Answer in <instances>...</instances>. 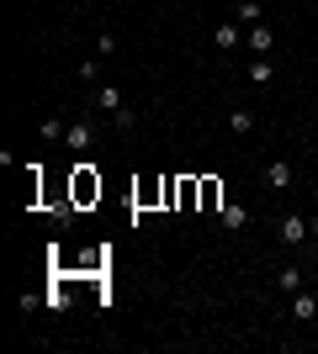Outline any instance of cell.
<instances>
[{
  "label": "cell",
  "mask_w": 318,
  "mask_h": 354,
  "mask_svg": "<svg viewBox=\"0 0 318 354\" xmlns=\"http://www.w3.org/2000/svg\"><path fill=\"white\" fill-rule=\"evenodd\" d=\"M69 196H75V207L101 201V175H96V164H75V175H69Z\"/></svg>",
  "instance_id": "1"
},
{
  "label": "cell",
  "mask_w": 318,
  "mask_h": 354,
  "mask_svg": "<svg viewBox=\"0 0 318 354\" xmlns=\"http://www.w3.org/2000/svg\"><path fill=\"white\" fill-rule=\"evenodd\" d=\"M96 106H101V111H112V117H117V127H133V111L122 106V90H117V85H96Z\"/></svg>",
  "instance_id": "2"
},
{
  "label": "cell",
  "mask_w": 318,
  "mask_h": 354,
  "mask_svg": "<svg viewBox=\"0 0 318 354\" xmlns=\"http://www.w3.org/2000/svg\"><path fill=\"white\" fill-rule=\"evenodd\" d=\"M197 201H202V175H181V180H175V207L197 212Z\"/></svg>",
  "instance_id": "3"
},
{
  "label": "cell",
  "mask_w": 318,
  "mask_h": 354,
  "mask_svg": "<svg viewBox=\"0 0 318 354\" xmlns=\"http://www.w3.org/2000/svg\"><path fill=\"white\" fill-rule=\"evenodd\" d=\"M308 233H313V227H308V217H297V212H292V217H281V227H276V238H281L287 249H297Z\"/></svg>",
  "instance_id": "4"
},
{
  "label": "cell",
  "mask_w": 318,
  "mask_h": 354,
  "mask_svg": "<svg viewBox=\"0 0 318 354\" xmlns=\"http://www.w3.org/2000/svg\"><path fill=\"white\" fill-rule=\"evenodd\" d=\"M197 212H223V180L202 175V201H197Z\"/></svg>",
  "instance_id": "5"
},
{
  "label": "cell",
  "mask_w": 318,
  "mask_h": 354,
  "mask_svg": "<svg viewBox=\"0 0 318 354\" xmlns=\"http://www.w3.org/2000/svg\"><path fill=\"white\" fill-rule=\"evenodd\" d=\"M244 43H249V48H255V53H260V59H265V53H271V48H276V37H271V27H265V21H255V27L244 32Z\"/></svg>",
  "instance_id": "6"
},
{
  "label": "cell",
  "mask_w": 318,
  "mask_h": 354,
  "mask_svg": "<svg viewBox=\"0 0 318 354\" xmlns=\"http://www.w3.org/2000/svg\"><path fill=\"white\" fill-rule=\"evenodd\" d=\"M64 143L75 148V153H85V148L96 143V133H91V122H75V127H64Z\"/></svg>",
  "instance_id": "7"
},
{
  "label": "cell",
  "mask_w": 318,
  "mask_h": 354,
  "mask_svg": "<svg viewBox=\"0 0 318 354\" xmlns=\"http://www.w3.org/2000/svg\"><path fill=\"white\" fill-rule=\"evenodd\" d=\"M154 201H165V180H143L133 191V207H154Z\"/></svg>",
  "instance_id": "8"
},
{
  "label": "cell",
  "mask_w": 318,
  "mask_h": 354,
  "mask_svg": "<svg viewBox=\"0 0 318 354\" xmlns=\"http://www.w3.org/2000/svg\"><path fill=\"white\" fill-rule=\"evenodd\" d=\"M218 217H223V227H228V233H244V227H249V212H244V207H223Z\"/></svg>",
  "instance_id": "9"
},
{
  "label": "cell",
  "mask_w": 318,
  "mask_h": 354,
  "mask_svg": "<svg viewBox=\"0 0 318 354\" xmlns=\"http://www.w3.org/2000/svg\"><path fill=\"white\" fill-rule=\"evenodd\" d=\"M228 133H255V111H249V106L228 111Z\"/></svg>",
  "instance_id": "10"
},
{
  "label": "cell",
  "mask_w": 318,
  "mask_h": 354,
  "mask_svg": "<svg viewBox=\"0 0 318 354\" xmlns=\"http://www.w3.org/2000/svg\"><path fill=\"white\" fill-rule=\"evenodd\" d=\"M265 180H271V191H287L297 175H292V164H271V169H265Z\"/></svg>",
  "instance_id": "11"
},
{
  "label": "cell",
  "mask_w": 318,
  "mask_h": 354,
  "mask_svg": "<svg viewBox=\"0 0 318 354\" xmlns=\"http://www.w3.org/2000/svg\"><path fill=\"white\" fill-rule=\"evenodd\" d=\"M43 301H48V312H64V307H69V286H64V281H53Z\"/></svg>",
  "instance_id": "12"
},
{
  "label": "cell",
  "mask_w": 318,
  "mask_h": 354,
  "mask_svg": "<svg viewBox=\"0 0 318 354\" xmlns=\"http://www.w3.org/2000/svg\"><path fill=\"white\" fill-rule=\"evenodd\" d=\"M212 43H223V48H239L244 37H239V27H233V21H218V32H212Z\"/></svg>",
  "instance_id": "13"
},
{
  "label": "cell",
  "mask_w": 318,
  "mask_h": 354,
  "mask_svg": "<svg viewBox=\"0 0 318 354\" xmlns=\"http://www.w3.org/2000/svg\"><path fill=\"white\" fill-rule=\"evenodd\" d=\"M276 286L297 296V291H303V270H297V265H287V270H281V275H276Z\"/></svg>",
  "instance_id": "14"
},
{
  "label": "cell",
  "mask_w": 318,
  "mask_h": 354,
  "mask_svg": "<svg viewBox=\"0 0 318 354\" xmlns=\"http://www.w3.org/2000/svg\"><path fill=\"white\" fill-rule=\"evenodd\" d=\"M292 312H297L303 323H313V317H318V296H303V291H297V301H292Z\"/></svg>",
  "instance_id": "15"
},
{
  "label": "cell",
  "mask_w": 318,
  "mask_h": 354,
  "mask_svg": "<svg viewBox=\"0 0 318 354\" xmlns=\"http://www.w3.org/2000/svg\"><path fill=\"white\" fill-rule=\"evenodd\" d=\"M271 80H276V74H271V64H265V59L249 64V85H271Z\"/></svg>",
  "instance_id": "16"
},
{
  "label": "cell",
  "mask_w": 318,
  "mask_h": 354,
  "mask_svg": "<svg viewBox=\"0 0 318 354\" xmlns=\"http://www.w3.org/2000/svg\"><path fill=\"white\" fill-rule=\"evenodd\" d=\"M239 21H244V27H255V21H260V6H255V0H239Z\"/></svg>",
  "instance_id": "17"
},
{
  "label": "cell",
  "mask_w": 318,
  "mask_h": 354,
  "mask_svg": "<svg viewBox=\"0 0 318 354\" xmlns=\"http://www.w3.org/2000/svg\"><path fill=\"white\" fill-rule=\"evenodd\" d=\"M308 227H313V238H318V217H313V222H308Z\"/></svg>",
  "instance_id": "18"
}]
</instances>
